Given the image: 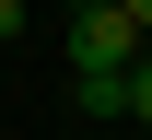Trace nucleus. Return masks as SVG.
I'll return each instance as SVG.
<instances>
[{"label": "nucleus", "instance_id": "1", "mask_svg": "<svg viewBox=\"0 0 152 140\" xmlns=\"http://www.w3.org/2000/svg\"><path fill=\"white\" fill-rule=\"evenodd\" d=\"M70 70H140V23L117 0H70Z\"/></svg>", "mask_w": 152, "mask_h": 140}, {"label": "nucleus", "instance_id": "2", "mask_svg": "<svg viewBox=\"0 0 152 140\" xmlns=\"http://www.w3.org/2000/svg\"><path fill=\"white\" fill-rule=\"evenodd\" d=\"M70 94H82V117H129V70H70Z\"/></svg>", "mask_w": 152, "mask_h": 140}, {"label": "nucleus", "instance_id": "3", "mask_svg": "<svg viewBox=\"0 0 152 140\" xmlns=\"http://www.w3.org/2000/svg\"><path fill=\"white\" fill-rule=\"evenodd\" d=\"M129 117H140V128H152V59H140V70H129Z\"/></svg>", "mask_w": 152, "mask_h": 140}, {"label": "nucleus", "instance_id": "4", "mask_svg": "<svg viewBox=\"0 0 152 140\" xmlns=\"http://www.w3.org/2000/svg\"><path fill=\"white\" fill-rule=\"evenodd\" d=\"M12 35H23V0H0V47H12Z\"/></svg>", "mask_w": 152, "mask_h": 140}]
</instances>
